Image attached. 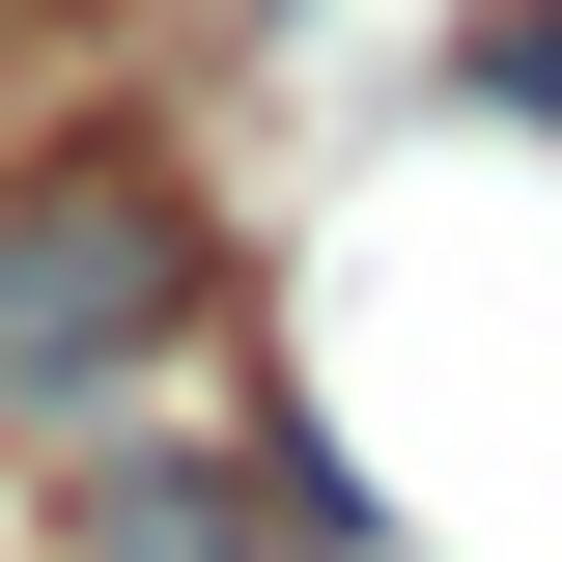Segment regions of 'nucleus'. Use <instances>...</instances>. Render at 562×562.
<instances>
[{
	"instance_id": "obj_1",
	"label": "nucleus",
	"mask_w": 562,
	"mask_h": 562,
	"mask_svg": "<svg viewBox=\"0 0 562 562\" xmlns=\"http://www.w3.org/2000/svg\"><path fill=\"white\" fill-rule=\"evenodd\" d=\"M169 310H198V225L140 198V169H29V198H0V394H29V422L113 394Z\"/></svg>"
}]
</instances>
